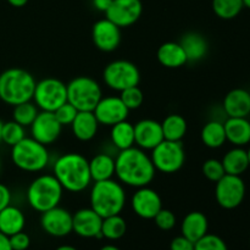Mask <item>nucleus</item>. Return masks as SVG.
Instances as JSON below:
<instances>
[{"mask_svg": "<svg viewBox=\"0 0 250 250\" xmlns=\"http://www.w3.org/2000/svg\"><path fill=\"white\" fill-rule=\"evenodd\" d=\"M247 153H248V158H249V164H250V148L247 150Z\"/></svg>", "mask_w": 250, "mask_h": 250, "instance_id": "nucleus-51", "label": "nucleus"}, {"mask_svg": "<svg viewBox=\"0 0 250 250\" xmlns=\"http://www.w3.org/2000/svg\"><path fill=\"white\" fill-rule=\"evenodd\" d=\"M127 231L126 220L120 215L104 217L102 224V237L109 241H117L122 238Z\"/></svg>", "mask_w": 250, "mask_h": 250, "instance_id": "nucleus-32", "label": "nucleus"}, {"mask_svg": "<svg viewBox=\"0 0 250 250\" xmlns=\"http://www.w3.org/2000/svg\"><path fill=\"white\" fill-rule=\"evenodd\" d=\"M32 100L41 111L54 112L67 102V88L58 78H43L37 82Z\"/></svg>", "mask_w": 250, "mask_h": 250, "instance_id": "nucleus-8", "label": "nucleus"}, {"mask_svg": "<svg viewBox=\"0 0 250 250\" xmlns=\"http://www.w3.org/2000/svg\"><path fill=\"white\" fill-rule=\"evenodd\" d=\"M164 141L161 122L143 119L134 125V144L143 150H153Z\"/></svg>", "mask_w": 250, "mask_h": 250, "instance_id": "nucleus-19", "label": "nucleus"}, {"mask_svg": "<svg viewBox=\"0 0 250 250\" xmlns=\"http://www.w3.org/2000/svg\"><path fill=\"white\" fill-rule=\"evenodd\" d=\"M2 126H4V122L0 120V143H1V133H2Z\"/></svg>", "mask_w": 250, "mask_h": 250, "instance_id": "nucleus-49", "label": "nucleus"}, {"mask_svg": "<svg viewBox=\"0 0 250 250\" xmlns=\"http://www.w3.org/2000/svg\"><path fill=\"white\" fill-rule=\"evenodd\" d=\"M67 102L78 111H93L103 98L102 85L89 76H78L66 84Z\"/></svg>", "mask_w": 250, "mask_h": 250, "instance_id": "nucleus-7", "label": "nucleus"}, {"mask_svg": "<svg viewBox=\"0 0 250 250\" xmlns=\"http://www.w3.org/2000/svg\"><path fill=\"white\" fill-rule=\"evenodd\" d=\"M180 44L182 45L186 55H187L188 62H197L205 58L209 49L207 39L203 34L198 32H188L181 38Z\"/></svg>", "mask_w": 250, "mask_h": 250, "instance_id": "nucleus-25", "label": "nucleus"}, {"mask_svg": "<svg viewBox=\"0 0 250 250\" xmlns=\"http://www.w3.org/2000/svg\"><path fill=\"white\" fill-rule=\"evenodd\" d=\"M93 6L98 10V11L106 12L109 7L111 6L112 0H92Z\"/></svg>", "mask_w": 250, "mask_h": 250, "instance_id": "nucleus-44", "label": "nucleus"}, {"mask_svg": "<svg viewBox=\"0 0 250 250\" xmlns=\"http://www.w3.org/2000/svg\"><path fill=\"white\" fill-rule=\"evenodd\" d=\"M26 226V216L21 209L14 205H7L0 211V232L7 237L23 231Z\"/></svg>", "mask_w": 250, "mask_h": 250, "instance_id": "nucleus-26", "label": "nucleus"}, {"mask_svg": "<svg viewBox=\"0 0 250 250\" xmlns=\"http://www.w3.org/2000/svg\"><path fill=\"white\" fill-rule=\"evenodd\" d=\"M222 106L229 117H247L250 114V93L243 88H234L226 94Z\"/></svg>", "mask_w": 250, "mask_h": 250, "instance_id": "nucleus-20", "label": "nucleus"}, {"mask_svg": "<svg viewBox=\"0 0 250 250\" xmlns=\"http://www.w3.org/2000/svg\"><path fill=\"white\" fill-rule=\"evenodd\" d=\"M164 139L172 142H181L187 133L188 125L183 116L178 114H171L161 122Z\"/></svg>", "mask_w": 250, "mask_h": 250, "instance_id": "nucleus-31", "label": "nucleus"}, {"mask_svg": "<svg viewBox=\"0 0 250 250\" xmlns=\"http://www.w3.org/2000/svg\"><path fill=\"white\" fill-rule=\"evenodd\" d=\"M63 188L54 175H41L34 178L27 188L26 198L29 207L37 212H44L59 207L62 199Z\"/></svg>", "mask_w": 250, "mask_h": 250, "instance_id": "nucleus-5", "label": "nucleus"}, {"mask_svg": "<svg viewBox=\"0 0 250 250\" xmlns=\"http://www.w3.org/2000/svg\"><path fill=\"white\" fill-rule=\"evenodd\" d=\"M246 197V183L241 176L225 175L216 182L215 198L217 204L226 210L238 208Z\"/></svg>", "mask_w": 250, "mask_h": 250, "instance_id": "nucleus-11", "label": "nucleus"}, {"mask_svg": "<svg viewBox=\"0 0 250 250\" xmlns=\"http://www.w3.org/2000/svg\"><path fill=\"white\" fill-rule=\"evenodd\" d=\"M0 171H1V160H0Z\"/></svg>", "mask_w": 250, "mask_h": 250, "instance_id": "nucleus-52", "label": "nucleus"}, {"mask_svg": "<svg viewBox=\"0 0 250 250\" xmlns=\"http://www.w3.org/2000/svg\"><path fill=\"white\" fill-rule=\"evenodd\" d=\"M41 226L51 237H65L72 232V214L63 208L55 207L42 212Z\"/></svg>", "mask_w": 250, "mask_h": 250, "instance_id": "nucleus-16", "label": "nucleus"}, {"mask_svg": "<svg viewBox=\"0 0 250 250\" xmlns=\"http://www.w3.org/2000/svg\"><path fill=\"white\" fill-rule=\"evenodd\" d=\"M209 222L207 216L200 211H190L183 219L181 225L182 236L192 241L193 243L204 237L208 233Z\"/></svg>", "mask_w": 250, "mask_h": 250, "instance_id": "nucleus-24", "label": "nucleus"}, {"mask_svg": "<svg viewBox=\"0 0 250 250\" xmlns=\"http://www.w3.org/2000/svg\"><path fill=\"white\" fill-rule=\"evenodd\" d=\"M142 12L143 4L141 0H112L111 6L105 15L120 28H126L141 19Z\"/></svg>", "mask_w": 250, "mask_h": 250, "instance_id": "nucleus-14", "label": "nucleus"}, {"mask_svg": "<svg viewBox=\"0 0 250 250\" xmlns=\"http://www.w3.org/2000/svg\"><path fill=\"white\" fill-rule=\"evenodd\" d=\"M90 208L104 217L120 215L126 205V190L117 180L98 181L93 183L89 193Z\"/></svg>", "mask_w": 250, "mask_h": 250, "instance_id": "nucleus-3", "label": "nucleus"}, {"mask_svg": "<svg viewBox=\"0 0 250 250\" xmlns=\"http://www.w3.org/2000/svg\"><path fill=\"white\" fill-rule=\"evenodd\" d=\"M26 127L21 126L16 121L4 122L1 133V143H5L9 146H14L22 139L26 138Z\"/></svg>", "mask_w": 250, "mask_h": 250, "instance_id": "nucleus-35", "label": "nucleus"}, {"mask_svg": "<svg viewBox=\"0 0 250 250\" xmlns=\"http://www.w3.org/2000/svg\"><path fill=\"white\" fill-rule=\"evenodd\" d=\"M11 192L7 188V186L0 183V211L5 209L7 205L11 204Z\"/></svg>", "mask_w": 250, "mask_h": 250, "instance_id": "nucleus-43", "label": "nucleus"}, {"mask_svg": "<svg viewBox=\"0 0 250 250\" xmlns=\"http://www.w3.org/2000/svg\"><path fill=\"white\" fill-rule=\"evenodd\" d=\"M120 98L129 111L139 109L144 102V94L138 85L127 88V89L120 92Z\"/></svg>", "mask_w": 250, "mask_h": 250, "instance_id": "nucleus-36", "label": "nucleus"}, {"mask_svg": "<svg viewBox=\"0 0 250 250\" xmlns=\"http://www.w3.org/2000/svg\"><path fill=\"white\" fill-rule=\"evenodd\" d=\"M92 39L99 50L111 53L116 50L121 43V28L105 17L93 24Z\"/></svg>", "mask_w": 250, "mask_h": 250, "instance_id": "nucleus-17", "label": "nucleus"}, {"mask_svg": "<svg viewBox=\"0 0 250 250\" xmlns=\"http://www.w3.org/2000/svg\"><path fill=\"white\" fill-rule=\"evenodd\" d=\"M0 250H11L9 237L0 232Z\"/></svg>", "mask_w": 250, "mask_h": 250, "instance_id": "nucleus-45", "label": "nucleus"}, {"mask_svg": "<svg viewBox=\"0 0 250 250\" xmlns=\"http://www.w3.org/2000/svg\"><path fill=\"white\" fill-rule=\"evenodd\" d=\"M77 112L78 110L76 109L73 105H71L70 103L66 102L65 104L61 105L60 107H58V109L54 111V115H55L59 124L63 127V126H71V124H72L73 120H75Z\"/></svg>", "mask_w": 250, "mask_h": 250, "instance_id": "nucleus-39", "label": "nucleus"}, {"mask_svg": "<svg viewBox=\"0 0 250 250\" xmlns=\"http://www.w3.org/2000/svg\"><path fill=\"white\" fill-rule=\"evenodd\" d=\"M29 127L32 138L46 146L55 143L62 132V126L50 111H39Z\"/></svg>", "mask_w": 250, "mask_h": 250, "instance_id": "nucleus-12", "label": "nucleus"}, {"mask_svg": "<svg viewBox=\"0 0 250 250\" xmlns=\"http://www.w3.org/2000/svg\"><path fill=\"white\" fill-rule=\"evenodd\" d=\"M226 139L234 146L250 143V121L247 117H229L224 122Z\"/></svg>", "mask_w": 250, "mask_h": 250, "instance_id": "nucleus-22", "label": "nucleus"}, {"mask_svg": "<svg viewBox=\"0 0 250 250\" xmlns=\"http://www.w3.org/2000/svg\"><path fill=\"white\" fill-rule=\"evenodd\" d=\"M158 61L166 68H180L188 62L182 45L177 42H166L158 49Z\"/></svg>", "mask_w": 250, "mask_h": 250, "instance_id": "nucleus-23", "label": "nucleus"}, {"mask_svg": "<svg viewBox=\"0 0 250 250\" xmlns=\"http://www.w3.org/2000/svg\"><path fill=\"white\" fill-rule=\"evenodd\" d=\"M131 207L137 216L144 220H153L163 209V200L155 189L146 186L136 188V192L131 198Z\"/></svg>", "mask_w": 250, "mask_h": 250, "instance_id": "nucleus-13", "label": "nucleus"}, {"mask_svg": "<svg viewBox=\"0 0 250 250\" xmlns=\"http://www.w3.org/2000/svg\"><path fill=\"white\" fill-rule=\"evenodd\" d=\"M203 175L211 182L216 183L217 181L221 180L226 172H225L224 165L217 159H208L204 164H203Z\"/></svg>", "mask_w": 250, "mask_h": 250, "instance_id": "nucleus-38", "label": "nucleus"}, {"mask_svg": "<svg viewBox=\"0 0 250 250\" xmlns=\"http://www.w3.org/2000/svg\"><path fill=\"white\" fill-rule=\"evenodd\" d=\"M227 175L242 176L250 166L248 153L243 146H234L227 151L221 160Z\"/></svg>", "mask_w": 250, "mask_h": 250, "instance_id": "nucleus-27", "label": "nucleus"}, {"mask_svg": "<svg viewBox=\"0 0 250 250\" xmlns=\"http://www.w3.org/2000/svg\"><path fill=\"white\" fill-rule=\"evenodd\" d=\"M41 110L38 109L36 104L33 102H26L22 103V104L15 105L14 111H12V120L16 121L17 124H20L23 127H29L32 125V122L34 121V119L37 117L38 112Z\"/></svg>", "mask_w": 250, "mask_h": 250, "instance_id": "nucleus-34", "label": "nucleus"}, {"mask_svg": "<svg viewBox=\"0 0 250 250\" xmlns=\"http://www.w3.org/2000/svg\"><path fill=\"white\" fill-rule=\"evenodd\" d=\"M55 250H78V249H76L75 247H72V246H60Z\"/></svg>", "mask_w": 250, "mask_h": 250, "instance_id": "nucleus-47", "label": "nucleus"}, {"mask_svg": "<svg viewBox=\"0 0 250 250\" xmlns=\"http://www.w3.org/2000/svg\"><path fill=\"white\" fill-rule=\"evenodd\" d=\"M36 84V78L27 70L7 68L0 73V100L11 106L31 102Z\"/></svg>", "mask_w": 250, "mask_h": 250, "instance_id": "nucleus-4", "label": "nucleus"}, {"mask_svg": "<svg viewBox=\"0 0 250 250\" xmlns=\"http://www.w3.org/2000/svg\"><path fill=\"white\" fill-rule=\"evenodd\" d=\"M53 175L62 186L63 190L71 193L83 192L93 182L89 160L80 153H66L59 156L54 163Z\"/></svg>", "mask_w": 250, "mask_h": 250, "instance_id": "nucleus-2", "label": "nucleus"}, {"mask_svg": "<svg viewBox=\"0 0 250 250\" xmlns=\"http://www.w3.org/2000/svg\"><path fill=\"white\" fill-rule=\"evenodd\" d=\"M155 175L156 170L150 155L138 146L120 150L115 158V176L120 183L127 187L141 188L149 186Z\"/></svg>", "mask_w": 250, "mask_h": 250, "instance_id": "nucleus-1", "label": "nucleus"}, {"mask_svg": "<svg viewBox=\"0 0 250 250\" xmlns=\"http://www.w3.org/2000/svg\"><path fill=\"white\" fill-rule=\"evenodd\" d=\"M155 225L163 231H170L176 226V216L171 210L161 209L154 217Z\"/></svg>", "mask_w": 250, "mask_h": 250, "instance_id": "nucleus-40", "label": "nucleus"}, {"mask_svg": "<svg viewBox=\"0 0 250 250\" xmlns=\"http://www.w3.org/2000/svg\"><path fill=\"white\" fill-rule=\"evenodd\" d=\"M110 139L115 148L120 150H125L134 146V125L128 122L127 120L119 122V124L111 126L110 131Z\"/></svg>", "mask_w": 250, "mask_h": 250, "instance_id": "nucleus-29", "label": "nucleus"}, {"mask_svg": "<svg viewBox=\"0 0 250 250\" xmlns=\"http://www.w3.org/2000/svg\"><path fill=\"white\" fill-rule=\"evenodd\" d=\"M194 250H229L221 237L207 233L194 243Z\"/></svg>", "mask_w": 250, "mask_h": 250, "instance_id": "nucleus-37", "label": "nucleus"}, {"mask_svg": "<svg viewBox=\"0 0 250 250\" xmlns=\"http://www.w3.org/2000/svg\"><path fill=\"white\" fill-rule=\"evenodd\" d=\"M103 80L107 88L116 92H122L127 88L136 87L139 84L141 72L131 61L115 60L105 66Z\"/></svg>", "mask_w": 250, "mask_h": 250, "instance_id": "nucleus-9", "label": "nucleus"}, {"mask_svg": "<svg viewBox=\"0 0 250 250\" xmlns=\"http://www.w3.org/2000/svg\"><path fill=\"white\" fill-rule=\"evenodd\" d=\"M99 122L93 111H78L75 120L71 124L72 133L78 141L89 142L97 136Z\"/></svg>", "mask_w": 250, "mask_h": 250, "instance_id": "nucleus-21", "label": "nucleus"}, {"mask_svg": "<svg viewBox=\"0 0 250 250\" xmlns=\"http://www.w3.org/2000/svg\"><path fill=\"white\" fill-rule=\"evenodd\" d=\"M243 5L244 7H248V9H250V0H243Z\"/></svg>", "mask_w": 250, "mask_h": 250, "instance_id": "nucleus-50", "label": "nucleus"}, {"mask_svg": "<svg viewBox=\"0 0 250 250\" xmlns=\"http://www.w3.org/2000/svg\"><path fill=\"white\" fill-rule=\"evenodd\" d=\"M103 217L92 208H83L72 215V232L83 238H103Z\"/></svg>", "mask_w": 250, "mask_h": 250, "instance_id": "nucleus-18", "label": "nucleus"}, {"mask_svg": "<svg viewBox=\"0 0 250 250\" xmlns=\"http://www.w3.org/2000/svg\"><path fill=\"white\" fill-rule=\"evenodd\" d=\"M100 250H121V249H119L117 247H115V246H111V244H107V246L103 247Z\"/></svg>", "mask_w": 250, "mask_h": 250, "instance_id": "nucleus-48", "label": "nucleus"}, {"mask_svg": "<svg viewBox=\"0 0 250 250\" xmlns=\"http://www.w3.org/2000/svg\"><path fill=\"white\" fill-rule=\"evenodd\" d=\"M200 138H202L203 144L208 148H221L227 142L224 124L216 121V120H211V121L207 122L202 128V132H200Z\"/></svg>", "mask_w": 250, "mask_h": 250, "instance_id": "nucleus-30", "label": "nucleus"}, {"mask_svg": "<svg viewBox=\"0 0 250 250\" xmlns=\"http://www.w3.org/2000/svg\"><path fill=\"white\" fill-rule=\"evenodd\" d=\"M150 151V159L154 164V167L159 172L167 173V175L176 173L185 165L186 151L182 142L164 139Z\"/></svg>", "mask_w": 250, "mask_h": 250, "instance_id": "nucleus-10", "label": "nucleus"}, {"mask_svg": "<svg viewBox=\"0 0 250 250\" xmlns=\"http://www.w3.org/2000/svg\"><path fill=\"white\" fill-rule=\"evenodd\" d=\"M99 125L103 126H114L119 122L127 120L129 115V110L122 103L121 98L109 95L103 97L93 110Z\"/></svg>", "mask_w": 250, "mask_h": 250, "instance_id": "nucleus-15", "label": "nucleus"}, {"mask_svg": "<svg viewBox=\"0 0 250 250\" xmlns=\"http://www.w3.org/2000/svg\"><path fill=\"white\" fill-rule=\"evenodd\" d=\"M212 11L222 20H232L243 10V0H212Z\"/></svg>", "mask_w": 250, "mask_h": 250, "instance_id": "nucleus-33", "label": "nucleus"}, {"mask_svg": "<svg viewBox=\"0 0 250 250\" xmlns=\"http://www.w3.org/2000/svg\"><path fill=\"white\" fill-rule=\"evenodd\" d=\"M11 161L24 172H41L49 165L50 154L46 146L32 137H26L11 146Z\"/></svg>", "mask_w": 250, "mask_h": 250, "instance_id": "nucleus-6", "label": "nucleus"}, {"mask_svg": "<svg viewBox=\"0 0 250 250\" xmlns=\"http://www.w3.org/2000/svg\"><path fill=\"white\" fill-rule=\"evenodd\" d=\"M11 250H27L31 246V238L23 231L17 232L9 237Z\"/></svg>", "mask_w": 250, "mask_h": 250, "instance_id": "nucleus-41", "label": "nucleus"}, {"mask_svg": "<svg viewBox=\"0 0 250 250\" xmlns=\"http://www.w3.org/2000/svg\"><path fill=\"white\" fill-rule=\"evenodd\" d=\"M7 2L14 7H23L28 0H7Z\"/></svg>", "mask_w": 250, "mask_h": 250, "instance_id": "nucleus-46", "label": "nucleus"}, {"mask_svg": "<svg viewBox=\"0 0 250 250\" xmlns=\"http://www.w3.org/2000/svg\"><path fill=\"white\" fill-rule=\"evenodd\" d=\"M89 171L93 182L111 180L115 176V158L106 153L97 154L89 160Z\"/></svg>", "mask_w": 250, "mask_h": 250, "instance_id": "nucleus-28", "label": "nucleus"}, {"mask_svg": "<svg viewBox=\"0 0 250 250\" xmlns=\"http://www.w3.org/2000/svg\"><path fill=\"white\" fill-rule=\"evenodd\" d=\"M170 250H194V243L185 236H178L171 241Z\"/></svg>", "mask_w": 250, "mask_h": 250, "instance_id": "nucleus-42", "label": "nucleus"}]
</instances>
